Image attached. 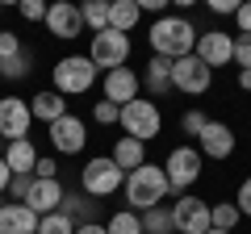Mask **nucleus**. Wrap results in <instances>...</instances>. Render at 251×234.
Segmentation results:
<instances>
[{
    "label": "nucleus",
    "instance_id": "obj_44",
    "mask_svg": "<svg viewBox=\"0 0 251 234\" xmlns=\"http://www.w3.org/2000/svg\"><path fill=\"white\" fill-rule=\"evenodd\" d=\"M205 234H234V230H214V226H209V230H205Z\"/></svg>",
    "mask_w": 251,
    "mask_h": 234
},
{
    "label": "nucleus",
    "instance_id": "obj_16",
    "mask_svg": "<svg viewBox=\"0 0 251 234\" xmlns=\"http://www.w3.org/2000/svg\"><path fill=\"white\" fill-rule=\"evenodd\" d=\"M59 201H63V184H59V180H34L21 205L34 209V213L42 217V213H54V209H59Z\"/></svg>",
    "mask_w": 251,
    "mask_h": 234
},
{
    "label": "nucleus",
    "instance_id": "obj_25",
    "mask_svg": "<svg viewBox=\"0 0 251 234\" xmlns=\"http://www.w3.org/2000/svg\"><path fill=\"white\" fill-rule=\"evenodd\" d=\"M138 222H143V234H172V209L155 205L147 213H138Z\"/></svg>",
    "mask_w": 251,
    "mask_h": 234
},
{
    "label": "nucleus",
    "instance_id": "obj_18",
    "mask_svg": "<svg viewBox=\"0 0 251 234\" xmlns=\"http://www.w3.org/2000/svg\"><path fill=\"white\" fill-rule=\"evenodd\" d=\"M0 234H38V213L17 201L0 205Z\"/></svg>",
    "mask_w": 251,
    "mask_h": 234
},
{
    "label": "nucleus",
    "instance_id": "obj_42",
    "mask_svg": "<svg viewBox=\"0 0 251 234\" xmlns=\"http://www.w3.org/2000/svg\"><path fill=\"white\" fill-rule=\"evenodd\" d=\"M9 176H13V171L4 167V159H0V197H4V192H9Z\"/></svg>",
    "mask_w": 251,
    "mask_h": 234
},
{
    "label": "nucleus",
    "instance_id": "obj_47",
    "mask_svg": "<svg viewBox=\"0 0 251 234\" xmlns=\"http://www.w3.org/2000/svg\"><path fill=\"white\" fill-rule=\"evenodd\" d=\"M0 67H4V63H0Z\"/></svg>",
    "mask_w": 251,
    "mask_h": 234
},
{
    "label": "nucleus",
    "instance_id": "obj_3",
    "mask_svg": "<svg viewBox=\"0 0 251 234\" xmlns=\"http://www.w3.org/2000/svg\"><path fill=\"white\" fill-rule=\"evenodd\" d=\"M50 75H54V92L59 96H80V92H88L97 84L100 71L92 67L88 54H63L59 63L50 67Z\"/></svg>",
    "mask_w": 251,
    "mask_h": 234
},
{
    "label": "nucleus",
    "instance_id": "obj_36",
    "mask_svg": "<svg viewBox=\"0 0 251 234\" xmlns=\"http://www.w3.org/2000/svg\"><path fill=\"white\" fill-rule=\"evenodd\" d=\"M234 209H239V217H251V176L239 184V197H234Z\"/></svg>",
    "mask_w": 251,
    "mask_h": 234
},
{
    "label": "nucleus",
    "instance_id": "obj_9",
    "mask_svg": "<svg viewBox=\"0 0 251 234\" xmlns=\"http://www.w3.org/2000/svg\"><path fill=\"white\" fill-rule=\"evenodd\" d=\"M29 100L25 96H0V142H21L29 138Z\"/></svg>",
    "mask_w": 251,
    "mask_h": 234
},
{
    "label": "nucleus",
    "instance_id": "obj_2",
    "mask_svg": "<svg viewBox=\"0 0 251 234\" xmlns=\"http://www.w3.org/2000/svg\"><path fill=\"white\" fill-rule=\"evenodd\" d=\"M151 50L159 54V59H184V54H193V46H197V25L188 17H172V13H163L159 21L151 25Z\"/></svg>",
    "mask_w": 251,
    "mask_h": 234
},
{
    "label": "nucleus",
    "instance_id": "obj_15",
    "mask_svg": "<svg viewBox=\"0 0 251 234\" xmlns=\"http://www.w3.org/2000/svg\"><path fill=\"white\" fill-rule=\"evenodd\" d=\"M201 159H230L234 155V130L226 121H205V130L197 134Z\"/></svg>",
    "mask_w": 251,
    "mask_h": 234
},
{
    "label": "nucleus",
    "instance_id": "obj_46",
    "mask_svg": "<svg viewBox=\"0 0 251 234\" xmlns=\"http://www.w3.org/2000/svg\"><path fill=\"white\" fill-rule=\"evenodd\" d=\"M0 205H4V201H0Z\"/></svg>",
    "mask_w": 251,
    "mask_h": 234
},
{
    "label": "nucleus",
    "instance_id": "obj_12",
    "mask_svg": "<svg viewBox=\"0 0 251 234\" xmlns=\"http://www.w3.org/2000/svg\"><path fill=\"white\" fill-rule=\"evenodd\" d=\"M50 146L59 155H80L84 146H88V126H84L75 113H67V117H59L50 126Z\"/></svg>",
    "mask_w": 251,
    "mask_h": 234
},
{
    "label": "nucleus",
    "instance_id": "obj_34",
    "mask_svg": "<svg viewBox=\"0 0 251 234\" xmlns=\"http://www.w3.org/2000/svg\"><path fill=\"white\" fill-rule=\"evenodd\" d=\"M29 184H34V176H9V201H25V192H29Z\"/></svg>",
    "mask_w": 251,
    "mask_h": 234
},
{
    "label": "nucleus",
    "instance_id": "obj_39",
    "mask_svg": "<svg viewBox=\"0 0 251 234\" xmlns=\"http://www.w3.org/2000/svg\"><path fill=\"white\" fill-rule=\"evenodd\" d=\"M234 21H239V34H251V0H243V4H239Z\"/></svg>",
    "mask_w": 251,
    "mask_h": 234
},
{
    "label": "nucleus",
    "instance_id": "obj_23",
    "mask_svg": "<svg viewBox=\"0 0 251 234\" xmlns=\"http://www.w3.org/2000/svg\"><path fill=\"white\" fill-rule=\"evenodd\" d=\"M143 84H147V92H151V96H163V92H172V59H159V54H155L151 63H147Z\"/></svg>",
    "mask_w": 251,
    "mask_h": 234
},
{
    "label": "nucleus",
    "instance_id": "obj_30",
    "mask_svg": "<svg viewBox=\"0 0 251 234\" xmlns=\"http://www.w3.org/2000/svg\"><path fill=\"white\" fill-rule=\"evenodd\" d=\"M25 46H21V38L13 34V29H0V63H9L13 54H21Z\"/></svg>",
    "mask_w": 251,
    "mask_h": 234
},
{
    "label": "nucleus",
    "instance_id": "obj_13",
    "mask_svg": "<svg viewBox=\"0 0 251 234\" xmlns=\"http://www.w3.org/2000/svg\"><path fill=\"white\" fill-rule=\"evenodd\" d=\"M46 29L63 42H72V38L84 34V17H80V4L72 0H59V4H46Z\"/></svg>",
    "mask_w": 251,
    "mask_h": 234
},
{
    "label": "nucleus",
    "instance_id": "obj_37",
    "mask_svg": "<svg viewBox=\"0 0 251 234\" xmlns=\"http://www.w3.org/2000/svg\"><path fill=\"white\" fill-rule=\"evenodd\" d=\"M34 180H59V163L54 159H38L34 163Z\"/></svg>",
    "mask_w": 251,
    "mask_h": 234
},
{
    "label": "nucleus",
    "instance_id": "obj_20",
    "mask_svg": "<svg viewBox=\"0 0 251 234\" xmlns=\"http://www.w3.org/2000/svg\"><path fill=\"white\" fill-rule=\"evenodd\" d=\"M0 159H4V167H9L13 176H34L38 151H34V142H29V138H21V142H4Z\"/></svg>",
    "mask_w": 251,
    "mask_h": 234
},
{
    "label": "nucleus",
    "instance_id": "obj_7",
    "mask_svg": "<svg viewBox=\"0 0 251 234\" xmlns=\"http://www.w3.org/2000/svg\"><path fill=\"white\" fill-rule=\"evenodd\" d=\"M88 59H92L97 71H117V67H126V59H130V34H117V29L92 34Z\"/></svg>",
    "mask_w": 251,
    "mask_h": 234
},
{
    "label": "nucleus",
    "instance_id": "obj_33",
    "mask_svg": "<svg viewBox=\"0 0 251 234\" xmlns=\"http://www.w3.org/2000/svg\"><path fill=\"white\" fill-rule=\"evenodd\" d=\"M234 63H239V71H243V67H251V34L234 38Z\"/></svg>",
    "mask_w": 251,
    "mask_h": 234
},
{
    "label": "nucleus",
    "instance_id": "obj_27",
    "mask_svg": "<svg viewBox=\"0 0 251 234\" xmlns=\"http://www.w3.org/2000/svg\"><path fill=\"white\" fill-rule=\"evenodd\" d=\"M209 226H214V230H234V226H239V209H234V201L209 205Z\"/></svg>",
    "mask_w": 251,
    "mask_h": 234
},
{
    "label": "nucleus",
    "instance_id": "obj_10",
    "mask_svg": "<svg viewBox=\"0 0 251 234\" xmlns=\"http://www.w3.org/2000/svg\"><path fill=\"white\" fill-rule=\"evenodd\" d=\"M172 230L176 234H205L209 230V201L193 197V192L176 197V205H172Z\"/></svg>",
    "mask_w": 251,
    "mask_h": 234
},
{
    "label": "nucleus",
    "instance_id": "obj_40",
    "mask_svg": "<svg viewBox=\"0 0 251 234\" xmlns=\"http://www.w3.org/2000/svg\"><path fill=\"white\" fill-rule=\"evenodd\" d=\"M75 234H109L105 222H88V226H75Z\"/></svg>",
    "mask_w": 251,
    "mask_h": 234
},
{
    "label": "nucleus",
    "instance_id": "obj_28",
    "mask_svg": "<svg viewBox=\"0 0 251 234\" xmlns=\"http://www.w3.org/2000/svg\"><path fill=\"white\" fill-rule=\"evenodd\" d=\"M38 234H75V222H72V217H63L59 209H54V213L38 217Z\"/></svg>",
    "mask_w": 251,
    "mask_h": 234
},
{
    "label": "nucleus",
    "instance_id": "obj_32",
    "mask_svg": "<svg viewBox=\"0 0 251 234\" xmlns=\"http://www.w3.org/2000/svg\"><path fill=\"white\" fill-rule=\"evenodd\" d=\"M117 113H122V109L109 105V100H97V105H92V117H97L100 126H117Z\"/></svg>",
    "mask_w": 251,
    "mask_h": 234
},
{
    "label": "nucleus",
    "instance_id": "obj_35",
    "mask_svg": "<svg viewBox=\"0 0 251 234\" xmlns=\"http://www.w3.org/2000/svg\"><path fill=\"white\" fill-rule=\"evenodd\" d=\"M17 13H21L25 21H46V4H42V0H21Z\"/></svg>",
    "mask_w": 251,
    "mask_h": 234
},
{
    "label": "nucleus",
    "instance_id": "obj_19",
    "mask_svg": "<svg viewBox=\"0 0 251 234\" xmlns=\"http://www.w3.org/2000/svg\"><path fill=\"white\" fill-rule=\"evenodd\" d=\"M29 117H34V121H46V126H54L59 117H67V96H59L54 88L29 96Z\"/></svg>",
    "mask_w": 251,
    "mask_h": 234
},
{
    "label": "nucleus",
    "instance_id": "obj_38",
    "mask_svg": "<svg viewBox=\"0 0 251 234\" xmlns=\"http://www.w3.org/2000/svg\"><path fill=\"white\" fill-rule=\"evenodd\" d=\"M209 13H218V17H234V13H239V0H209Z\"/></svg>",
    "mask_w": 251,
    "mask_h": 234
},
{
    "label": "nucleus",
    "instance_id": "obj_31",
    "mask_svg": "<svg viewBox=\"0 0 251 234\" xmlns=\"http://www.w3.org/2000/svg\"><path fill=\"white\" fill-rule=\"evenodd\" d=\"M205 121H209V117L201 113V109H188V113L180 117V130H184V134H193V138H197L201 130H205Z\"/></svg>",
    "mask_w": 251,
    "mask_h": 234
},
{
    "label": "nucleus",
    "instance_id": "obj_6",
    "mask_svg": "<svg viewBox=\"0 0 251 234\" xmlns=\"http://www.w3.org/2000/svg\"><path fill=\"white\" fill-rule=\"evenodd\" d=\"M122 184H126V171L117 167L109 155H97V159H88L80 167V188L88 192V197H113Z\"/></svg>",
    "mask_w": 251,
    "mask_h": 234
},
{
    "label": "nucleus",
    "instance_id": "obj_11",
    "mask_svg": "<svg viewBox=\"0 0 251 234\" xmlns=\"http://www.w3.org/2000/svg\"><path fill=\"white\" fill-rule=\"evenodd\" d=\"M193 54H197V59L209 67V71H214V67L234 63V34H226V29H209V34H197V46H193Z\"/></svg>",
    "mask_w": 251,
    "mask_h": 234
},
{
    "label": "nucleus",
    "instance_id": "obj_1",
    "mask_svg": "<svg viewBox=\"0 0 251 234\" xmlns=\"http://www.w3.org/2000/svg\"><path fill=\"white\" fill-rule=\"evenodd\" d=\"M122 192H126V205L134 209V213H147V209L163 205V197H168V176H163V167H159V163H151V159H147L143 167L126 171Z\"/></svg>",
    "mask_w": 251,
    "mask_h": 234
},
{
    "label": "nucleus",
    "instance_id": "obj_43",
    "mask_svg": "<svg viewBox=\"0 0 251 234\" xmlns=\"http://www.w3.org/2000/svg\"><path fill=\"white\" fill-rule=\"evenodd\" d=\"M239 88L251 92V67H243V71H239Z\"/></svg>",
    "mask_w": 251,
    "mask_h": 234
},
{
    "label": "nucleus",
    "instance_id": "obj_5",
    "mask_svg": "<svg viewBox=\"0 0 251 234\" xmlns=\"http://www.w3.org/2000/svg\"><path fill=\"white\" fill-rule=\"evenodd\" d=\"M201 163L205 159H201L197 146H172L168 159L159 163L163 176H168V192H180V197H184V192L201 180Z\"/></svg>",
    "mask_w": 251,
    "mask_h": 234
},
{
    "label": "nucleus",
    "instance_id": "obj_14",
    "mask_svg": "<svg viewBox=\"0 0 251 234\" xmlns=\"http://www.w3.org/2000/svg\"><path fill=\"white\" fill-rule=\"evenodd\" d=\"M138 88H143V80H138V71H130V67H117V71H105V84H100V92L109 100V105H130V100H138Z\"/></svg>",
    "mask_w": 251,
    "mask_h": 234
},
{
    "label": "nucleus",
    "instance_id": "obj_4",
    "mask_svg": "<svg viewBox=\"0 0 251 234\" xmlns=\"http://www.w3.org/2000/svg\"><path fill=\"white\" fill-rule=\"evenodd\" d=\"M117 126L126 130V138H138V142H151V138H159L163 130V113L155 100H130V105H122V113H117Z\"/></svg>",
    "mask_w": 251,
    "mask_h": 234
},
{
    "label": "nucleus",
    "instance_id": "obj_21",
    "mask_svg": "<svg viewBox=\"0 0 251 234\" xmlns=\"http://www.w3.org/2000/svg\"><path fill=\"white\" fill-rule=\"evenodd\" d=\"M109 159H113L122 171H134V167H143V163H147V146L138 142V138H126L122 134L113 142V155H109Z\"/></svg>",
    "mask_w": 251,
    "mask_h": 234
},
{
    "label": "nucleus",
    "instance_id": "obj_26",
    "mask_svg": "<svg viewBox=\"0 0 251 234\" xmlns=\"http://www.w3.org/2000/svg\"><path fill=\"white\" fill-rule=\"evenodd\" d=\"M105 230H109V234H143V222H138L134 209H117V213L109 217Z\"/></svg>",
    "mask_w": 251,
    "mask_h": 234
},
{
    "label": "nucleus",
    "instance_id": "obj_8",
    "mask_svg": "<svg viewBox=\"0 0 251 234\" xmlns=\"http://www.w3.org/2000/svg\"><path fill=\"white\" fill-rule=\"evenodd\" d=\"M209 84H214V71L201 63L197 54H184V59L172 63V88H176V92H184V96H201V92H209Z\"/></svg>",
    "mask_w": 251,
    "mask_h": 234
},
{
    "label": "nucleus",
    "instance_id": "obj_29",
    "mask_svg": "<svg viewBox=\"0 0 251 234\" xmlns=\"http://www.w3.org/2000/svg\"><path fill=\"white\" fill-rule=\"evenodd\" d=\"M29 75V50H21V54H13L9 63L0 67V80H25Z\"/></svg>",
    "mask_w": 251,
    "mask_h": 234
},
{
    "label": "nucleus",
    "instance_id": "obj_24",
    "mask_svg": "<svg viewBox=\"0 0 251 234\" xmlns=\"http://www.w3.org/2000/svg\"><path fill=\"white\" fill-rule=\"evenodd\" d=\"M80 17H84V29H92V34L109 29V0H88V4H80Z\"/></svg>",
    "mask_w": 251,
    "mask_h": 234
},
{
    "label": "nucleus",
    "instance_id": "obj_17",
    "mask_svg": "<svg viewBox=\"0 0 251 234\" xmlns=\"http://www.w3.org/2000/svg\"><path fill=\"white\" fill-rule=\"evenodd\" d=\"M59 213L63 217H72V222L75 226H88V222H97V213H100V209H97V197H88V192H67V188H63V201H59Z\"/></svg>",
    "mask_w": 251,
    "mask_h": 234
},
{
    "label": "nucleus",
    "instance_id": "obj_41",
    "mask_svg": "<svg viewBox=\"0 0 251 234\" xmlns=\"http://www.w3.org/2000/svg\"><path fill=\"white\" fill-rule=\"evenodd\" d=\"M138 9H147V13H159V17H163V0H138Z\"/></svg>",
    "mask_w": 251,
    "mask_h": 234
},
{
    "label": "nucleus",
    "instance_id": "obj_22",
    "mask_svg": "<svg viewBox=\"0 0 251 234\" xmlns=\"http://www.w3.org/2000/svg\"><path fill=\"white\" fill-rule=\"evenodd\" d=\"M138 17H143L138 0H109V29H117V34H130V29L138 25Z\"/></svg>",
    "mask_w": 251,
    "mask_h": 234
},
{
    "label": "nucleus",
    "instance_id": "obj_45",
    "mask_svg": "<svg viewBox=\"0 0 251 234\" xmlns=\"http://www.w3.org/2000/svg\"><path fill=\"white\" fill-rule=\"evenodd\" d=\"M0 151H4V142H0Z\"/></svg>",
    "mask_w": 251,
    "mask_h": 234
}]
</instances>
